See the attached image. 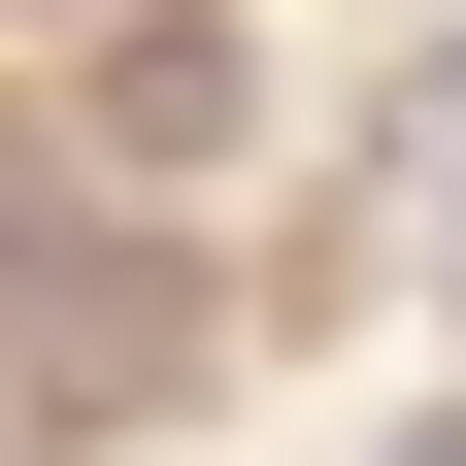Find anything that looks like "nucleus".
<instances>
[{
    "label": "nucleus",
    "instance_id": "f257e3e1",
    "mask_svg": "<svg viewBox=\"0 0 466 466\" xmlns=\"http://www.w3.org/2000/svg\"><path fill=\"white\" fill-rule=\"evenodd\" d=\"M100 134H134V167H200V134H233V34H200V0H167V34H100Z\"/></svg>",
    "mask_w": 466,
    "mask_h": 466
},
{
    "label": "nucleus",
    "instance_id": "f03ea898",
    "mask_svg": "<svg viewBox=\"0 0 466 466\" xmlns=\"http://www.w3.org/2000/svg\"><path fill=\"white\" fill-rule=\"evenodd\" d=\"M400 466H466V433H400Z\"/></svg>",
    "mask_w": 466,
    "mask_h": 466
}]
</instances>
